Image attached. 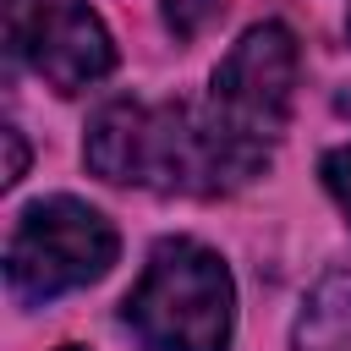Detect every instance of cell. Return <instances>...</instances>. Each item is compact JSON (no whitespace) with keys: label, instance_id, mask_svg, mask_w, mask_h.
Masks as SVG:
<instances>
[{"label":"cell","instance_id":"obj_7","mask_svg":"<svg viewBox=\"0 0 351 351\" xmlns=\"http://www.w3.org/2000/svg\"><path fill=\"white\" fill-rule=\"evenodd\" d=\"M214 11H219V0H165V22L176 38H197Z\"/></svg>","mask_w":351,"mask_h":351},{"label":"cell","instance_id":"obj_3","mask_svg":"<svg viewBox=\"0 0 351 351\" xmlns=\"http://www.w3.org/2000/svg\"><path fill=\"white\" fill-rule=\"evenodd\" d=\"M121 252L115 225L82 203V197H44L22 208L11 247H5V280L22 302H55L77 285H93L110 274Z\"/></svg>","mask_w":351,"mask_h":351},{"label":"cell","instance_id":"obj_8","mask_svg":"<svg viewBox=\"0 0 351 351\" xmlns=\"http://www.w3.org/2000/svg\"><path fill=\"white\" fill-rule=\"evenodd\" d=\"M324 186H329V197H335V203L346 208V219H351V143L324 159Z\"/></svg>","mask_w":351,"mask_h":351},{"label":"cell","instance_id":"obj_6","mask_svg":"<svg viewBox=\"0 0 351 351\" xmlns=\"http://www.w3.org/2000/svg\"><path fill=\"white\" fill-rule=\"evenodd\" d=\"M296 351H351V274L318 280L296 324Z\"/></svg>","mask_w":351,"mask_h":351},{"label":"cell","instance_id":"obj_2","mask_svg":"<svg viewBox=\"0 0 351 351\" xmlns=\"http://www.w3.org/2000/svg\"><path fill=\"white\" fill-rule=\"evenodd\" d=\"M121 318L148 351H225L236 329V285L225 258L192 236H165L126 291Z\"/></svg>","mask_w":351,"mask_h":351},{"label":"cell","instance_id":"obj_9","mask_svg":"<svg viewBox=\"0 0 351 351\" xmlns=\"http://www.w3.org/2000/svg\"><path fill=\"white\" fill-rule=\"evenodd\" d=\"M0 137H5V186H11V181H22V170H27V148H22V132H16V126H5Z\"/></svg>","mask_w":351,"mask_h":351},{"label":"cell","instance_id":"obj_10","mask_svg":"<svg viewBox=\"0 0 351 351\" xmlns=\"http://www.w3.org/2000/svg\"><path fill=\"white\" fill-rule=\"evenodd\" d=\"M55 351H82V346H55Z\"/></svg>","mask_w":351,"mask_h":351},{"label":"cell","instance_id":"obj_11","mask_svg":"<svg viewBox=\"0 0 351 351\" xmlns=\"http://www.w3.org/2000/svg\"><path fill=\"white\" fill-rule=\"evenodd\" d=\"M346 33H351V11H346Z\"/></svg>","mask_w":351,"mask_h":351},{"label":"cell","instance_id":"obj_5","mask_svg":"<svg viewBox=\"0 0 351 351\" xmlns=\"http://www.w3.org/2000/svg\"><path fill=\"white\" fill-rule=\"evenodd\" d=\"M5 38L49 88L77 93L115 66V44L88 0H5Z\"/></svg>","mask_w":351,"mask_h":351},{"label":"cell","instance_id":"obj_4","mask_svg":"<svg viewBox=\"0 0 351 351\" xmlns=\"http://www.w3.org/2000/svg\"><path fill=\"white\" fill-rule=\"evenodd\" d=\"M296 38L285 22H258L247 27L230 55L219 60L214 71V93H208V110L219 115L225 132H236L241 143L263 148L285 132L291 121V99H296Z\"/></svg>","mask_w":351,"mask_h":351},{"label":"cell","instance_id":"obj_1","mask_svg":"<svg viewBox=\"0 0 351 351\" xmlns=\"http://www.w3.org/2000/svg\"><path fill=\"white\" fill-rule=\"evenodd\" d=\"M82 159L93 176L115 186H154V192H230L252 181L269 154L241 143L236 132L219 126L214 110L192 104H143V99H115L88 121Z\"/></svg>","mask_w":351,"mask_h":351}]
</instances>
